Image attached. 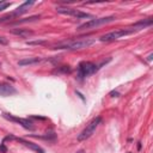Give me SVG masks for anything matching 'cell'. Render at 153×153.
Here are the masks:
<instances>
[{"label":"cell","mask_w":153,"mask_h":153,"mask_svg":"<svg viewBox=\"0 0 153 153\" xmlns=\"http://www.w3.org/2000/svg\"><path fill=\"white\" fill-rule=\"evenodd\" d=\"M96 43V39L93 38H81V39H74L68 42H62L53 47V49H67V50H80L91 47Z\"/></svg>","instance_id":"1"},{"label":"cell","mask_w":153,"mask_h":153,"mask_svg":"<svg viewBox=\"0 0 153 153\" xmlns=\"http://www.w3.org/2000/svg\"><path fill=\"white\" fill-rule=\"evenodd\" d=\"M109 61H110V59H109L108 61L102 62L99 66H97V65H94L93 62H90V61H82V62H80L79 66H78V69H76V72H78L76 78H78L79 80H82V79H85V78H87V76H90V75H92V74H94V73L100 68V66L105 65V63L109 62Z\"/></svg>","instance_id":"2"},{"label":"cell","mask_w":153,"mask_h":153,"mask_svg":"<svg viewBox=\"0 0 153 153\" xmlns=\"http://www.w3.org/2000/svg\"><path fill=\"white\" fill-rule=\"evenodd\" d=\"M116 19L115 16H109V17H103V18H93V19H90L88 22L79 25L76 27L78 31H82V30H90V29H94V27H98L100 25H104V24H108V23H111Z\"/></svg>","instance_id":"3"},{"label":"cell","mask_w":153,"mask_h":153,"mask_svg":"<svg viewBox=\"0 0 153 153\" xmlns=\"http://www.w3.org/2000/svg\"><path fill=\"white\" fill-rule=\"evenodd\" d=\"M100 121H102L100 117H94V118L85 127V129L78 135V141H85V140H87L88 137H91V136L94 134V131H96L98 124L100 123Z\"/></svg>","instance_id":"4"},{"label":"cell","mask_w":153,"mask_h":153,"mask_svg":"<svg viewBox=\"0 0 153 153\" xmlns=\"http://www.w3.org/2000/svg\"><path fill=\"white\" fill-rule=\"evenodd\" d=\"M130 33H134V30L130 29V27H127V29H122V30H115V31H110L105 35H103L99 41L102 42H111V41H115V39H118L123 36H127V35H130Z\"/></svg>","instance_id":"5"},{"label":"cell","mask_w":153,"mask_h":153,"mask_svg":"<svg viewBox=\"0 0 153 153\" xmlns=\"http://www.w3.org/2000/svg\"><path fill=\"white\" fill-rule=\"evenodd\" d=\"M57 13H61V14H65V16H69V17H74L76 19H81V18H92L91 14L86 13V12H82L80 10H76V8H69V7H57L56 8Z\"/></svg>","instance_id":"6"},{"label":"cell","mask_w":153,"mask_h":153,"mask_svg":"<svg viewBox=\"0 0 153 153\" xmlns=\"http://www.w3.org/2000/svg\"><path fill=\"white\" fill-rule=\"evenodd\" d=\"M35 2L33 1H25L24 4H22L17 10H14L13 12H11V13H8V14H6V16H4L1 19H0V23H4V22H7L8 19H12V18H16V17H18V16H22L23 13H25L32 5H33Z\"/></svg>","instance_id":"7"},{"label":"cell","mask_w":153,"mask_h":153,"mask_svg":"<svg viewBox=\"0 0 153 153\" xmlns=\"http://www.w3.org/2000/svg\"><path fill=\"white\" fill-rule=\"evenodd\" d=\"M2 116H4L6 120H8V121L19 123V124H20L22 127H24L25 129H30V130L33 129L32 123H31L29 120H26V118H19V117H16V116H13V115H11V114H2Z\"/></svg>","instance_id":"8"},{"label":"cell","mask_w":153,"mask_h":153,"mask_svg":"<svg viewBox=\"0 0 153 153\" xmlns=\"http://www.w3.org/2000/svg\"><path fill=\"white\" fill-rule=\"evenodd\" d=\"M16 93H17V90L14 88V86H12L11 84H7V82H0V96L10 97Z\"/></svg>","instance_id":"9"},{"label":"cell","mask_w":153,"mask_h":153,"mask_svg":"<svg viewBox=\"0 0 153 153\" xmlns=\"http://www.w3.org/2000/svg\"><path fill=\"white\" fill-rule=\"evenodd\" d=\"M20 143H23L25 147H27V148H30L31 151H33V152H36V153H44V149L41 147V146H38L37 143H33V142H31V141H27V140H24V139H17Z\"/></svg>","instance_id":"10"},{"label":"cell","mask_w":153,"mask_h":153,"mask_svg":"<svg viewBox=\"0 0 153 153\" xmlns=\"http://www.w3.org/2000/svg\"><path fill=\"white\" fill-rule=\"evenodd\" d=\"M152 24H153V20L152 19H143V20H140V22L133 24L130 26V29H133L134 32H136V31H140L142 29H146L147 26H151Z\"/></svg>","instance_id":"11"},{"label":"cell","mask_w":153,"mask_h":153,"mask_svg":"<svg viewBox=\"0 0 153 153\" xmlns=\"http://www.w3.org/2000/svg\"><path fill=\"white\" fill-rule=\"evenodd\" d=\"M42 59L41 57H25L18 61V66H30V65H36L38 62H41Z\"/></svg>","instance_id":"12"},{"label":"cell","mask_w":153,"mask_h":153,"mask_svg":"<svg viewBox=\"0 0 153 153\" xmlns=\"http://www.w3.org/2000/svg\"><path fill=\"white\" fill-rule=\"evenodd\" d=\"M41 18V16L38 14V16H31V17H29V18H23V19H18V20H16L14 23H12V25H17V24H23V23H30V22H35V20H37V19H39Z\"/></svg>","instance_id":"13"},{"label":"cell","mask_w":153,"mask_h":153,"mask_svg":"<svg viewBox=\"0 0 153 153\" xmlns=\"http://www.w3.org/2000/svg\"><path fill=\"white\" fill-rule=\"evenodd\" d=\"M12 33L19 35L22 37H27V36L32 35V31H29V30H25V29H14V30H12Z\"/></svg>","instance_id":"14"},{"label":"cell","mask_w":153,"mask_h":153,"mask_svg":"<svg viewBox=\"0 0 153 153\" xmlns=\"http://www.w3.org/2000/svg\"><path fill=\"white\" fill-rule=\"evenodd\" d=\"M60 72L69 73L71 72V68H69V66H62V67H60V68H57V69L54 71V73H60Z\"/></svg>","instance_id":"15"},{"label":"cell","mask_w":153,"mask_h":153,"mask_svg":"<svg viewBox=\"0 0 153 153\" xmlns=\"http://www.w3.org/2000/svg\"><path fill=\"white\" fill-rule=\"evenodd\" d=\"M10 6H11V2H2V4L0 5V12L4 11V10H6V8L10 7Z\"/></svg>","instance_id":"16"},{"label":"cell","mask_w":153,"mask_h":153,"mask_svg":"<svg viewBox=\"0 0 153 153\" xmlns=\"http://www.w3.org/2000/svg\"><path fill=\"white\" fill-rule=\"evenodd\" d=\"M0 151H1L2 153H6V152H7V148L5 147V145H4V143H1V146H0Z\"/></svg>","instance_id":"17"},{"label":"cell","mask_w":153,"mask_h":153,"mask_svg":"<svg viewBox=\"0 0 153 153\" xmlns=\"http://www.w3.org/2000/svg\"><path fill=\"white\" fill-rule=\"evenodd\" d=\"M0 44H7V39H5L4 37H0Z\"/></svg>","instance_id":"18"},{"label":"cell","mask_w":153,"mask_h":153,"mask_svg":"<svg viewBox=\"0 0 153 153\" xmlns=\"http://www.w3.org/2000/svg\"><path fill=\"white\" fill-rule=\"evenodd\" d=\"M110 96H111V97H118V92H111Z\"/></svg>","instance_id":"19"},{"label":"cell","mask_w":153,"mask_h":153,"mask_svg":"<svg viewBox=\"0 0 153 153\" xmlns=\"http://www.w3.org/2000/svg\"><path fill=\"white\" fill-rule=\"evenodd\" d=\"M32 118H37V120H45V117H39V116H32Z\"/></svg>","instance_id":"20"},{"label":"cell","mask_w":153,"mask_h":153,"mask_svg":"<svg viewBox=\"0 0 153 153\" xmlns=\"http://www.w3.org/2000/svg\"><path fill=\"white\" fill-rule=\"evenodd\" d=\"M152 56H153V55H152V54H149V55L147 56V61H152Z\"/></svg>","instance_id":"21"},{"label":"cell","mask_w":153,"mask_h":153,"mask_svg":"<svg viewBox=\"0 0 153 153\" xmlns=\"http://www.w3.org/2000/svg\"><path fill=\"white\" fill-rule=\"evenodd\" d=\"M76 153H85L84 151H79V152H76Z\"/></svg>","instance_id":"22"},{"label":"cell","mask_w":153,"mask_h":153,"mask_svg":"<svg viewBox=\"0 0 153 153\" xmlns=\"http://www.w3.org/2000/svg\"><path fill=\"white\" fill-rule=\"evenodd\" d=\"M2 2H4V1H0V5H1V4H2Z\"/></svg>","instance_id":"23"}]
</instances>
